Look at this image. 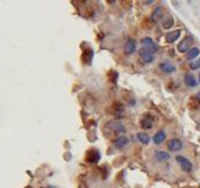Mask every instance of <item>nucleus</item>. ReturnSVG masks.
Returning a JSON list of instances; mask_svg holds the SVG:
<instances>
[{
	"label": "nucleus",
	"instance_id": "1",
	"mask_svg": "<svg viewBox=\"0 0 200 188\" xmlns=\"http://www.w3.org/2000/svg\"><path fill=\"white\" fill-rule=\"evenodd\" d=\"M193 38L188 35L185 39H183V41H180V44L178 45V51L180 53H185V52H188L192 48V45H193Z\"/></svg>",
	"mask_w": 200,
	"mask_h": 188
},
{
	"label": "nucleus",
	"instance_id": "2",
	"mask_svg": "<svg viewBox=\"0 0 200 188\" xmlns=\"http://www.w3.org/2000/svg\"><path fill=\"white\" fill-rule=\"evenodd\" d=\"M141 46L142 48L147 49L148 52H151V53H154V52H157L158 51V46H157V44L153 41L151 38H144L141 39Z\"/></svg>",
	"mask_w": 200,
	"mask_h": 188
},
{
	"label": "nucleus",
	"instance_id": "3",
	"mask_svg": "<svg viewBox=\"0 0 200 188\" xmlns=\"http://www.w3.org/2000/svg\"><path fill=\"white\" fill-rule=\"evenodd\" d=\"M175 160H177V162L180 165V167L183 168V171H185V172H191V171H192V163H191L190 160L186 159L185 156L178 155L175 158Z\"/></svg>",
	"mask_w": 200,
	"mask_h": 188
},
{
	"label": "nucleus",
	"instance_id": "4",
	"mask_svg": "<svg viewBox=\"0 0 200 188\" xmlns=\"http://www.w3.org/2000/svg\"><path fill=\"white\" fill-rule=\"evenodd\" d=\"M86 160L91 163H97L100 160V153L97 149L92 148L87 152V155H86Z\"/></svg>",
	"mask_w": 200,
	"mask_h": 188
},
{
	"label": "nucleus",
	"instance_id": "5",
	"mask_svg": "<svg viewBox=\"0 0 200 188\" xmlns=\"http://www.w3.org/2000/svg\"><path fill=\"white\" fill-rule=\"evenodd\" d=\"M107 127H108L111 131L118 132V133H124V132H126L125 126L121 124L120 121H111V122L107 124Z\"/></svg>",
	"mask_w": 200,
	"mask_h": 188
},
{
	"label": "nucleus",
	"instance_id": "6",
	"mask_svg": "<svg viewBox=\"0 0 200 188\" xmlns=\"http://www.w3.org/2000/svg\"><path fill=\"white\" fill-rule=\"evenodd\" d=\"M139 55H140V59H141L145 64H150V62H152L153 59H154L153 53L148 52L147 49H145V48H141L139 51Z\"/></svg>",
	"mask_w": 200,
	"mask_h": 188
},
{
	"label": "nucleus",
	"instance_id": "7",
	"mask_svg": "<svg viewBox=\"0 0 200 188\" xmlns=\"http://www.w3.org/2000/svg\"><path fill=\"white\" fill-rule=\"evenodd\" d=\"M167 147H169V149L171 150V152H178V150H180L183 148V142H181L179 139H172L169 141Z\"/></svg>",
	"mask_w": 200,
	"mask_h": 188
},
{
	"label": "nucleus",
	"instance_id": "8",
	"mask_svg": "<svg viewBox=\"0 0 200 188\" xmlns=\"http://www.w3.org/2000/svg\"><path fill=\"white\" fill-rule=\"evenodd\" d=\"M136 46H137V44L136 41L133 40V39H128L125 44V47H124V51H125V53L126 54H132L134 51H136Z\"/></svg>",
	"mask_w": 200,
	"mask_h": 188
},
{
	"label": "nucleus",
	"instance_id": "9",
	"mask_svg": "<svg viewBox=\"0 0 200 188\" xmlns=\"http://www.w3.org/2000/svg\"><path fill=\"white\" fill-rule=\"evenodd\" d=\"M179 37H180V31L179 30H177V31L167 33V34H166V37H165V39H166V43L173 44L174 41H177V40H178V38Z\"/></svg>",
	"mask_w": 200,
	"mask_h": 188
},
{
	"label": "nucleus",
	"instance_id": "10",
	"mask_svg": "<svg viewBox=\"0 0 200 188\" xmlns=\"http://www.w3.org/2000/svg\"><path fill=\"white\" fill-rule=\"evenodd\" d=\"M165 139H166L165 132H164V131H159V132H157V133L154 134V136H153V142H154L155 145H160V144H163Z\"/></svg>",
	"mask_w": 200,
	"mask_h": 188
},
{
	"label": "nucleus",
	"instance_id": "11",
	"mask_svg": "<svg viewBox=\"0 0 200 188\" xmlns=\"http://www.w3.org/2000/svg\"><path fill=\"white\" fill-rule=\"evenodd\" d=\"M185 84H186L188 87H195L198 85L197 79L194 78V75L190 74V73H187V74L185 75Z\"/></svg>",
	"mask_w": 200,
	"mask_h": 188
},
{
	"label": "nucleus",
	"instance_id": "12",
	"mask_svg": "<svg viewBox=\"0 0 200 188\" xmlns=\"http://www.w3.org/2000/svg\"><path fill=\"white\" fill-rule=\"evenodd\" d=\"M160 70L165 72V73H167V74H171L175 71V67L172 64H169V62H161L160 64Z\"/></svg>",
	"mask_w": 200,
	"mask_h": 188
},
{
	"label": "nucleus",
	"instance_id": "13",
	"mask_svg": "<svg viewBox=\"0 0 200 188\" xmlns=\"http://www.w3.org/2000/svg\"><path fill=\"white\" fill-rule=\"evenodd\" d=\"M155 159L159 162L167 161L169 159V154L166 153V152H164V150H158V152H155Z\"/></svg>",
	"mask_w": 200,
	"mask_h": 188
},
{
	"label": "nucleus",
	"instance_id": "14",
	"mask_svg": "<svg viewBox=\"0 0 200 188\" xmlns=\"http://www.w3.org/2000/svg\"><path fill=\"white\" fill-rule=\"evenodd\" d=\"M151 18H152V20L154 22H158L161 18H163V7H157L154 11H153L152 16H151Z\"/></svg>",
	"mask_w": 200,
	"mask_h": 188
},
{
	"label": "nucleus",
	"instance_id": "15",
	"mask_svg": "<svg viewBox=\"0 0 200 188\" xmlns=\"http://www.w3.org/2000/svg\"><path fill=\"white\" fill-rule=\"evenodd\" d=\"M174 19L171 16H166L165 18H163V27L165 30H169L171 27H173Z\"/></svg>",
	"mask_w": 200,
	"mask_h": 188
},
{
	"label": "nucleus",
	"instance_id": "16",
	"mask_svg": "<svg viewBox=\"0 0 200 188\" xmlns=\"http://www.w3.org/2000/svg\"><path fill=\"white\" fill-rule=\"evenodd\" d=\"M127 144H128V139H127L126 136H119V138H117L116 141H114V145H116L117 148H122V147H125Z\"/></svg>",
	"mask_w": 200,
	"mask_h": 188
},
{
	"label": "nucleus",
	"instance_id": "17",
	"mask_svg": "<svg viewBox=\"0 0 200 188\" xmlns=\"http://www.w3.org/2000/svg\"><path fill=\"white\" fill-rule=\"evenodd\" d=\"M200 54V51L198 47H192V48L187 52V55H186V58L188 60H192V59H195L198 55Z\"/></svg>",
	"mask_w": 200,
	"mask_h": 188
},
{
	"label": "nucleus",
	"instance_id": "18",
	"mask_svg": "<svg viewBox=\"0 0 200 188\" xmlns=\"http://www.w3.org/2000/svg\"><path fill=\"white\" fill-rule=\"evenodd\" d=\"M141 127L142 128H145V129H148V128H151L152 127V125H153V121H152V118L151 117H145V118L142 119L141 120Z\"/></svg>",
	"mask_w": 200,
	"mask_h": 188
},
{
	"label": "nucleus",
	"instance_id": "19",
	"mask_svg": "<svg viewBox=\"0 0 200 188\" xmlns=\"http://www.w3.org/2000/svg\"><path fill=\"white\" fill-rule=\"evenodd\" d=\"M138 140L141 144H144V145H147L148 142H150V136L145 132H140V133H138Z\"/></svg>",
	"mask_w": 200,
	"mask_h": 188
},
{
	"label": "nucleus",
	"instance_id": "20",
	"mask_svg": "<svg viewBox=\"0 0 200 188\" xmlns=\"http://www.w3.org/2000/svg\"><path fill=\"white\" fill-rule=\"evenodd\" d=\"M190 68L191 70H198V68H200V59L194 61V62H191Z\"/></svg>",
	"mask_w": 200,
	"mask_h": 188
},
{
	"label": "nucleus",
	"instance_id": "21",
	"mask_svg": "<svg viewBox=\"0 0 200 188\" xmlns=\"http://www.w3.org/2000/svg\"><path fill=\"white\" fill-rule=\"evenodd\" d=\"M197 99H198V101L200 102V92L198 93V94H197Z\"/></svg>",
	"mask_w": 200,
	"mask_h": 188
},
{
	"label": "nucleus",
	"instance_id": "22",
	"mask_svg": "<svg viewBox=\"0 0 200 188\" xmlns=\"http://www.w3.org/2000/svg\"><path fill=\"white\" fill-rule=\"evenodd\" d=\"M153 1H146V2H145V4H146V5H150V4H152Z\"/></svg>",
	"mask_w": 200,
	"mask_h": 188
},
{
	"label": "nucleus",
	"instance_id": "23",
	"mask_svg": "<svg viewBox=\"0 0 200 188\" xmlns=\"http://www.w3.org/2000/svg\"><path fill=\"white\" fill-rule=\"evenodd\" d=\"M199 81H200V74H199Z\"/></svg>",
	"mask_w": 200,
	"mask_h": 188
}]
</instances>
